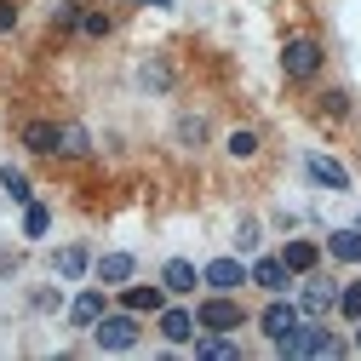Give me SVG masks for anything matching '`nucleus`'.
<instances>
[{"mask_svg": "<svg viewBox=\"0 0 361 361\" xmlns=\"http://www.w3.org/2000/svg\"><path fill=\"white\" fill-rule=\"evenodd\" d=\"M333 304H338V287H333V281H310V287H304V298H298V310H304V315H327Z\"/></svg>", "mask_w": 361, "mask_h": 361, "instance_id": "nucleus-11", "label": "nucleus"}, {"mask_svg": "<svg viewBox=\"0 0 361 361\" xmlns=\"http://www.w3.org/2000/svg\"><path fill=\"white\" fill-rule=\"evenodd\" d=\"M298 322H304V310L276 298V304L264 310V322H258V327H264V338H269V344H281V338H293V327H298Z\"/></svg>", "mask_w": 361, "mask_h": 361, "instance_id": "nucleus-5", "label": "nucleus"}, {"mask_svg": "<svg viewBox=\"0 0 361 361\" xmlns=\"http://www.w3.org/2000/svg\"><path fill=\"white\" fill-rule=\"evenodd\" d=\"M195 281H201V276H195L190 258H166V269H161V287H166V293H195Z\"/></svg>", "mask_w": 361, "mask_h": 361, "instance_id": "nucleus-10", "label": "nucleus"}, {"mask_svg": "<svg viewBox=\"0 0 361 361\" xmlns=\"http://www.w3.org/2000/svg\"><path fill=\"white\" fill-rule=\"evenodd\" d=\"M58 138H63V126H52V121L23 126V149H35V155H58Z\"/></svg>", "mask_w": 361, "mask_h": 361, "instance_id": "nucleus-8", "label": "nucleus"}, {"mask_svg": "<svg viewBox=\"0 0 361 361\" xmlns=\"http://www.w3.org/2000/svg\"><path fill=\"white\" fill-rule=\"evenodd\" d=\"M276 350H281V355H338V338H333L327 327L298 322V327H293V338H281Z\"/></svg>", "mask_w": 361, "mask_h": 361, "instance_id": "nucleus-1", "label": "nucleus"}, {"mask_svg": "<svg viewBox=\"0 0 361 361\" xmlns=\"http://www.w3.org/2000/svg\"><path fill=\"white\" fill-rule=\"evenodd\" d=\"M126 310H132V315L161 310V287H126Z\"/></svg>", "mask_w": 361, "mask_h": 361, "instance_id": "nucleus-18", "label": "nucleus"}, {"mask_svg": "<svg viewBox=\"0 0 361 361\" xmlns=\"http://www.w3.org/2000/svg\"><path fill=\"white\" fill-rule=\"evenodd\" d=\"M69 322H75V327H98V322H104V293H80V298L69 304Z\"/></svg>", "mask_w": 361, "mask_h": 361, "instance_id": "nucleus-15", "label": "nucleus"}, {"mask_svg": "<svg viewBox=\"0 0 361 361\" xmlns=\"http://www.w3.org/2000/svg\"><path fill=\"white\" fill-rule=\"evenodd\" d=\"M322 109H327V115H350V98H344V92H327Z\"/></svg>", "mask_w": 361, "mask_h": 361, "instance_id": "nucleus-28", "label": "nucleus"}, {"mask_svg": "<svg viewBox=\"0 0 361 361\" xmlns=\"http://www.w3.org/2000/svg\"><path fill=\"white\" fill-rule=\"evenodd\" d=\"M80 12H86L80 0H69V6H58V12H52V23H58V29H75V23H80Z\"/></svg>", "mask_w": 361, "mask_h": 361, "instance_id": "nucleus-26", "label": "nucleus"}, {"mask_svg": "<svg viewBox=\"0 0 361 361\" xmlns=\"http://www.w3.org/2000/svg\"><path fill=\"white\" fill-rule=\"evenodd\" d=\"M92 338H98V350H132V344H138V315H132V310L104 315V322L92 327Z\"/></svg>", "mask_w": 361, "mask_h": 361, "instance_id": "nucleus-2", "label": "nucleus"}, {"mask_svg": "<svg viewBox=\"0 0 361 361\" xmlns=\"http://www.w3.org/2000/svg\"><path fill=\"white\" fill-rule=\"evenodd\" d=\"M47 224H52V218H47V207H35V201H29V212H23V230H29V235H47Z\"/></svg>", "mask_w": 361, "mask_h": 361, "instance_id": "nucleus-25", "label": "nucleus"}, {"mask_svg": "<svg viewBox=\"0 0 361 361\" xmlns=\"http://www.w3.org/2000/svg\"><path fill=\"white\" fill-rule=\"evenodd\" d=\"M138 6H166V0H138Z\"/></svg>", "mask_w": 361, "mask_h": 361, "instance_id": "nucleus-30", "label": "nucleus"}, {"mask_svg": "<svg viewBox=\"0 0 361 361\" xmlns=\"http://www.w3.org/2000/svg\"><path fill=\"white\" fill-rule=\"evenodd\" d=\"M98 281H104V287H126V281H132V258H126V252H104V258H98Z\"/></svg>", "mask_w": 361, "mask_h": 361, "instance_id": "nucleus-14", "label": "nucleus"}, {"mask_svg": "<svg viewBox=\"0 0 361 361\" xmlns=\"http://www.w3.org/2000/svg\"><path fill=\"white\" fill-rule=\"evenodd\" d=\"M355 350H361V327H355Z\"/></svg>", "mask_w": 361, "mask_h": 361, "instance_id": "nucleus-31", "label": "nucleus"}, {"mask_svg": "<svg viewBox=\"0 0 361 361\" xmlns=\"http://www.w3.org/2000/svg\"><path fill=\"white\" fill-rule=\"evenodd\" d=\"M195 322H201L207 333H235V327H241V304H235L230 293H218V298H207V304H201Z\"/></svg>", "mask_w": 361, "mask_h": 361, "instance_id": "nucleus-3", "label": "nucleus"}, {"mask_svg": "<svg viewBox=\"0 0 361 361\" xmlns=\"http://www.w3.org/2000/svg\"><path fill=\"white\" fill-rule=\"evenodd\" d=\"M0 184H6V195H12V201H23V207H29V184H23V172L0 166Z\"/></svg>", "mask_w": 361, "mask_h": 361, "instance_id": "nucleus-22", "label": "nucleus"}, {"mask_svg": "<svg viewBox=\"0 0 361 361\" xmlns=\"http://www.w3.org/2000/svg\"><path fill=\"white\" fill-rule=\"evenodd\" d=\"M252 281H258L264 293H287V287H293V269H287V258H258V264H252Z\"/></svg>", "mask_w": 361, "mask_h": 361, "instance_id": "nucleus-7", "label": "nucleus"}, {"mask_svg": "<svg viewBox=\"0 0 361 361\" xmlns=\"http://www.w3.org/2000/svg\"><path fill=\"white\" fill-rule=\"evenodd\" d=\"M195 355H201V361H235L241 344H235L230 333H207V338H195Z\"/></svg>", "mask_w": 361, "mask_h": 361, "instance_id": "nucleus-12", "label": "nucleus"}, {"mask_svg": "<svg viewBox=\"0 0 361 361\" xmlns=\"http://www.w3.org/2000/svg\"><path fill=\"white\" fill-rule=\"evenodd\" d=\"M281 69H287L293 80H315V69H322V47H315V40H287Z\"/></svg>", "mask_w": 361, "mask_h": 361, "instance_id": "nucleus-4", "label": "nucleus"}, {"mask_svg": "<svg viewBox=\"0 0 361 361\" xmlns=\"http://www.w3.org/2000/svg\"><path fill=\"white\" fill-rule=\"evenodd\" d=\"M86 149H92V144H86V132H80V126H63V138H58V155H75V161H80Z\"/></svg>", "mask_w": 361, "mask_h": 361, "instance_id": "nucleus-19", "label": "nucleus"}, {"mask_svg": "<svg viewBox=\"0 0 361 361\" xmlns=\"http://www.w3.org/2000/svg\"><path fill=\"white\" fill-rule=\"evenodd\" d=\"M235 247H241V252H252V247H258V224H241V235H235Z\"/></svg>", "mask_w": 361, "mask_h": 361, "instance_id": "nucleus-29", "label": "nucleus"}, {"mask_svg": "<svg viewBox=\"0 0 361 361\" xmlns=\"http://www.w3.org/2000/svg\"><path fill=\"white\" fill-rule=\"evenodd\" d=\"M338 310L350 315V322H361V281H350V287L338 293Z\"/></svg>", "mask_w": 361, "mask_h": 361, "instance_id": "nucleus-24", "label": "nucleus"}, {"mask_svg": "<svg viewBox=\"0 0 361 361\" xmlns=\"http://www.w3.org/2000/svg\"><path fill=\"white\" fill-rule=\"evenodd\" d=\"M201 281H207L212 293H235V287H241V281H252V276L241 269V258H212V264L201 269Z\"/></svg>", "mask_w": 361, "mask_h": 361, "instance_id": "nucleus-6", "label": "nucleus"}, {"mask_svg": "<svg viewBox=\"0 0 361 361\" xmlns=\"http://www.w3.org/2000/svg\"><path fill=\"white\" fill-rule=\"evenodd\" d=\"M58 276H69V281L86 276V252H80V247H63V252H58Z\"/></svg>", "mask_w": 361, "mask_h": 361, "instance_id": "nucleus-21", "label": "nucleus"}, {"mask_svg": "<svg viewBox=\"0 0 361 361\" xmlns=\"http://www.w3.org/2000/svg\"><path fill=\"white\" fill-rule=\"evenodd\" d=\"M327 252H333L338 264H361V224H355V230H338V235L327 241Z\"/></svg>", "mask_w": 361, "mask_h": 361, "instance_id": "nucleus-16", "label": "nucleus"}, {"mask_svg": "<svg viewBox=\"0 0 361 361\" xmlns=\"http://www.w3.org/2000/svg\"><path fill=\"white\" fill-rule=\"evenodd\" d=\"M18 29V0H0V35Z\"/></svg>", "mask_w": 361, "mask_h": 361, "instance_id": "nucleus-27", "label": "nucleus"}, {"mask_svg": "<svg viewBox=\"0 0 361 361\" xmlns=\"http://www.w3.org/2000/svg\"><path fill=\"white\" fill-rule=\"evenodd\" d=\"M80 35L104 40V35H109V12H80Z\"/></svg>", "mask_w": 361, "mask_h": 361, "instance_id": "nucleus-23", "label": "nucleus"}, {"mask_svg": "<svg viewBox=\"0 0 361 361\" xmlns=\"http://www.w3.org/2000/svg\"><path fill=\"white\" fill-rule=\"evenodd\" d=\"M304 172L315 178V184H327V190H350V172L338 161H327V155H304Z\"/></svg>", "mask_w": 361, "mask_h": 361, "instance_id": "nucleus-9", "label": "nucleus"}, {"mask_svg": "<svg viewBox=\"0 0 361 361\" xmlns=\"http://www.w3.org/2000/svg\"><path fill=\"white\" fill-rule=\"evenodd\" d=\"M230 155H235V161H252V155H258V132H247V126L230 132Z\"/></svg>", "mask_w": 361, "mask_h": 361, "instance_id": "nucleus-20", "label": "nucleus"}, {"mask_svg": "<svg viewBox=\"0 0 361 361\" xmlns=\"http://www.w3.org/2000/svg\"><path fill=\"white\" fill-rule=\"evenodd\" d=\"M195 327H201V322H195L190 310H166V315H161V333H166V344H190V338H195Z\"/></svg>", "mask_w": 361, "mask_h": 361, "instance_id": "nucleus-13", "label": "nucleus"}, {"mask_svg": "<svg viewBox=\"0 0 361 361\" xmlns=\"http://www.w3.org/2000/svg\"><path fill=\"white\" fill-rule=\"evenodd\" d=\"M281 258H287L293 276H304V269H315V258H322V252H315L310 241H287V252H281Z\"/></svg>", "mask_w": 361, "mask_h": 361, "instance_id": "nucleus-17", "label": "nucleus"}]
</instances>
